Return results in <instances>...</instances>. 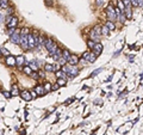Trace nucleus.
<instances>
[{
    "mask_svg": "<svg viewBox=\"0 0 143 135\" xmlns=\"http://www.w3.org/2000/svg\"><path fill=\"white\" fill-rule=\"evenodd\" d=\"M62 69L64 73H67V75H68V78H74V77H76L78 74H79V68L76 67V66H72V65H64V66H62Z\"/></svg>",
    "mask_w": 143,
    "mask_h": 135,
    "instance_id": "nucleus-1",
    "label": "nucleus"
},
{
    "mask_svg": "<svg viewBox=\"0 0 143 135\" xmlns=\"http://www.w3.org/2000/svg\"><path fill=\"white\" fill-rule=\"evenodd\" d=\"M100 36H101V25H95L91 30V38L95 42H98Z\"/></svg>",
    "mask_w": 143,
    "mask_h": 135,
    "instance_id": "nucleus-2",
    "label": "nucleus"
},
{
    "mask_svg": "<svg viewBox=\"0 0 143 135\" xmlns=\"http://www.w3.org/2000/svg\"><path fill=\"white\" fill-rule=\"evenodd\" d=\"M106 16H107V19L110 22H116L117 20V14H116V10L112 7L111 5H109L106 9Z\"/></svg>",
    "mask_w": 143,
    "mask_h": 135,
    "instance_id": "nucleus-3",
    "label": "nucleus"
},
{
    "mask_svg": "<svg viewBox=\"0 0 143 135\" xmlns=\"http://www.w3.org/2000/svg\"><path fill=\"white\" fill-rule=\"evenodd\" d=\"M18 23H19V20H18V18L16 17V16H7V20H6V24H7V28H17Z\"/></svg>",
    "mask_w": 143,
    "mask_h": 135,
    "instance_id": "nucleus-4",
    "label": "nucleus"
},
{
    "mask_svg": "<svg viewBox=\"0 0 143 135\" xmlns=\"http://www.w3.org/2000/svg\"><path fill=\"white\" fill-rule=\"evenodd\" d=\"M19 30L18 29H16V32H14L13 35H11L10 36V40H11V42L12 43H14V44H20V34H19Z\"/></svg>",
    "mask_w": 143,
    "mask_h": 135,
    "instance_id": "nucleus-5",
    "label": "nucleus"
},
{
    "mask_svg": "<svg viewBox=\"0 0 143 135\" xmlns=\"http://www.w3.org/2000/svg\"><path fill=\"white\" fill-rule=\"evenodd\" d=\"M29 36V35H27ZM26 35H20V45L24 50H27L30 47H29V38H27Z\"/></svg>",
    "mask_w": 143,
    "mask_h": 135,
    "instance_id": "nucleus-6",
    "label": "nucleus"
},
{
    "mask_svg": "<svg viewBox=\"0 0 143 135\" xmlns=\"http://www.w3.org/2000/svg\"><path fill=\"white\" fill-rule=\"evenodd\" d=\"M27 38H29V47H30L31 49L36 48V45H37V37L33 36L32 34H29Z\"/></svg>",
    "mask_w": 143,
    "mask_h": 135,
    "instance_id": "nucleus-7",
    "label": "nucleus"
},
{
    "mask_svg": "<svg viewBox=\"0 0 143 135\" xmlns=\"http://www.w3.org/2000/svg\"><path fill=\"white\" fill-rule=\"evenodd\" d=\"M103 48H104L103 44H101V43H99V42H97V43H95V45H94V48L92 49V51H93V53L97 55V56H99V55L103 53Z\"/></svg>",
    "mask_w": 143,
    "mask_h": 135,
    "instance_id": "nucleus-8",
    "label": "nucleus"
},
{
    "mask_svg": "<svg viewBox=\"0 0 143 135\" xmlns=\"http://www.w3.org/2000/svg\"><path fill=\"white\" fill-rule=\"evenodd\" d=\"M20 97H22L24 100H26V102H30L32 99V95H31V92H29V91H26V90H24V91H22L20 92Z\"/></svg>",
    "mask_w": 143,
    "mask_h": 135,
    "instance_id": "nucleus-9",
    "label": "nucleus"
},
{
    "mask_svg": "<svg viewBox=\"0 0 143 135\" xmlns=\"http://www.w3.org/2000/svg\"><path fill=\"white\" fill-rule=\"evenodd\" d=\"M56 44V43H55V41L53 40V38H47V40H45V42H44V47L45 48H47V50H48V51H49L50 49H51V48H53L54 45Z\"/></svg>",
    "mask_w": 143,
    "mask_h": 135,
    "instance_id": "nucleus-10",
    "label": "nucleus"
},
{
    "mask_svg": "<svg viewBox=\"0 0 143 135\" xmlns=\"http://www.w3.org/2000/svg\"><path fill=\"white\" fill-rule=\"evenodd\" d=\"M68 62H69V65H72V66H76L78 63L80 62V60H79V58H78L76 55H72L70 59L68 60Z\"/></svg>",
    "mask_w": 143,
    "mask_h": 135,
    "instance_id": "nucleus-11",
    "label": "nucleus"
},
{
    "mask_svg": "<svg viewBox=\"0 0 143 135\" xmlns=\"http://www.w3.org/2000/svg\"><path fill=\"white\" fill-rule=\"evenodd\" d=\"M35 91H36V93L38 96H43L44 93H47L44 90V86H42V85H37L35 86Z\"/></svg>",
    "mask_w": 143,
    "mask_h": 135,
    "instance_id": "nucleus-12",
    "label": "nucleus"
},
{
    "mask_svg": "<svg viewBox=\"0 0 143 135\" xmlns=\"http://www.w3.org/2000/svg\"><path fill=\"white\" fill-rule=\"evenodd\" d=\"M6 65L7 66H14V65H17V62H16V58H13V56H7L6 58Z\"/></svg>",
    "mask_w": 143,
    "mask_h": 135,
    "instance_id": "nucleus-13",
    "label": "nucleus"
},
{
    "mask_svg": "<svg viewBox=\"0 0 143 135\" xmlns=\"http://www.w3.org/2000/svg\"><path fill=\"white\" fill-rule=\"evenodd\" d=\"M124 14H125V17H126V19H131V17H132V11H131V6H128V7H125Z\"/></svg>",
    "mask_w": 143,
    "mask_h": 135,
    "instance_id": "nucleus-14",
    "label": "nucleus"
},
{
    "mask_svg": "<svg viewBox=\"0 0 143 135\" xmlns=\"http://www.w3.org/2000/svg\"><path fill=\"white\" fill-rule=\"evenodd\" d=\"M44 69H45V72H56V68H55V66H53V65H50V63H45V66H44Z\"/></svg>",
    "mask_w": 143,
    "mask_h": 135,
    "instance_id": "nucleus-15",
    "label": "nucleus"
},
{
    "mask_svg": "<svg viewBox=\"0 0 143 135\" xmlns=\"http://www.w3.org/2000/svg\"><path fill=\"white\" fill-rule=\"evenodd\" d=\"M24 61H25V58H24V56H22V55H19V56H17V58H16L17 66H19V67H22L23 65H24Z\"/></svg>",
    "mask_w": 143,
    "mask_h": 135,
    "instance_id": "nucleus-16",
    "label": "nucleus"
},
{
    "mask_svg": "<svg viewBox=\"0 0 143 135\" xmlns=\"http://www.w3.org/2000/svg\"><path fill=\"white\" fill-rule=\"evenodd\" d=\"M95 59H97V55H95V54H94V53H93V51H92V53H89L88 58L86 59V61H87V62L93 63L94 61H95Z\"/></svg>",
    "mask_w": 143,
    "mask_h": 135,
    "instance_id": "nucleus-17",
    "label": "nucleus"
},
{
    "mask_svg": "<svg viewBox=\"0 0 143 135\" xmlns=\"http://www.w3.org/2000/svg\"><path fill=\"white\" fill-rule=\"evenodd\" d=\"M27 66L31 68L33 72H37V71H38V66H37V62H36V61H31V62H29V63H27Z\"/></svg>",
    "mask_w": 143,
    "mask_h": 135,
    "instance_id": "nucleus-18",
    "label": "nucleus"
},
{
    "mask_svg": "<svg viewBox=\"0 0 143 135\" xmlns=\"http://www.w3.org/2000/svg\"><path fill=\"white\" fill-rule=\"evenodd\" d=\"M11 95H12V96L20 95V92H19V90H18V86L17 85H12V89H11Z\"/></svg>",
    "mask_w": 143,
    "mask_h": 135,
    "instance_id": "nucleus-19",
    "label": "nucleus"
},
{
    "mask_svg": "<svg viewBox=\"0 0 143 135\" xmlns=\"http://www.w3.org/2000/svg\"><path fill=\"white\" fill-rule=\"evenodd\" d=\"M101 35H104V36H109V35H110V29H109L106 25H103V26H101Z\"/></svg>",
    "mask_w": 143,
    "mask_h": 135,
    "instance_id": "nucleus-20",
    "label": "nucleus"
},
{
    "mask_svg": "<svg viewBox=\"0 0 143 135\" xmlns=\"http://www.w3.org/2000/svg\"><path fill=\"white\" fill-rule=\"evenodd\" d=\"M70 56H72V54L69 53V50H67V49L62 50V58L66 59V60H67V62H68V60L70 59Z\"/></svg>",
    "mask_w": 143,
    "mask_h": 135,
    "instance_id": "nucleus-21",
    "label": "nucleus"
},
{
    "mask_svg": "<svg viewBox=\"0 0 143 135\" xmlns=\"http://www.w3.org/2000/svg\"><path fill=\"white\" fill-rule=\"evenodd\" d=\"M105 25H106L109 29H110V31L111 30H115L116 29V25H115V22H110V20H107L106 23H105Z\"/></svg>",
    "mask_w": 143,
    "mask_h": 135,
    "instance_id": "nucleus-22",
    "label": "nucleus"
},
{
    "mask_svg": "<svg viewBox=\"0 0 143 135\" xmlns=\"http://www.w3.org/2000/svg\"><path fill=\"white\" fill-rule=\"evenodd\" d=\"M0 7L1 9H9V0H0Z\"/></svg>",
    "mask_w": 143,
    "mask_h": 135,
    "instance_id": "nucleus-23",
    "label": "nucleus"
},
{
    "mask_svg": "<svg viewBox=\"0 0 143 135\" xmlns=\"http://www.w3.org/2000/svg\"><path fill=\"white\" fill-rule=\"evenodd\" d=\"M117 7H119L121 9V11L124 13V11H125V5H124V3H123V0H118V3H117Z\"/></svg>",
    "mask_w": 143,
    "mask_h": 135,
    "instance_id": "nucleus-24",
    "label": "nucleus"
},
{
    "mask_svg": "<svg viewBox=\"0 0 143 135\" xmlns=\"http://www.w3.org/2000/svg\"><path fill=\"white\" fill-rule=\"evenodd\" d=\"M23 72L25 73V74H27V75H31L33 71H32V69H31L30 67H29V66H25V67L23 68Z\"/></svg>",
    "mask_w": 143,
    "mask_h": 135,
    "instance_id": "nucleus-25",
    "label": "nucleus"
},
{
    "mask_svg": "<svg viewBox=\"0 0 143 135\" xmlns=\"http://www.w3.org/2000/svg\"><path fill=\"white\" fill-rule=\"evenodd\" d=\"M57 84L60 86H64L67 84V79H64V78H57Z\"/></svg>",
    "mask_w": 143,
    "mask_h": 135,
    "instance_id": "nucleus-26",
    "label": "nucleus"
},
{
    "mask_svg": "<svg viewBox=\"0 0 143 135\" xmlns=\"http://www.w3.org/2000/svg\"><path fill=\"white\" fill-rule=\"evenodd\" d=\"M95 43H97V42H95V41H93L92 38L87 41V45H88V48H91V49H93V48H94Z\"/></svg>",
    "mask_w": 143,
    "mask_h": 135,
    "instance_id": "nucleus-27",
    "label": "nucleus"
},
{
    "mask_svg": "<svg viewBox=\"0 0 143 135\" xmlns=\"http://www.w3.org/2000/svg\"><path fill=\"white\" fill-rule=\"evenodd\" d=\"M117 19H119V22H121V23H125V20H126V17H125L124 13H122V14H119V16L117 17Z\"/></svg>",
    "mask_w": 143,
    "mask_h": 135,
    "instance_id": "nucleus-28",
    "label": "nucleus"
},
{
    "mask_svg": "<svg viewBox=\"0 0 143 135\" xmlns=\"http://www.w3.org/2000/svg\"><path fill=\"white\" fill-rule=\"evenodd\" d=\"M51 87H53V86L50 85L49 83H47V84L44 85V90H45V92H49V91H51V90H53Z\"/></svg>",
    "mask_w": 143,
    "mask_h": 135,
    "instance_id": "nucleus-29",
    "label": "nucleus"
},
{
    "mask_svg": "<svg viewBox=\"0 0 143 135\" xmlns=\"http://www.w3.org/2000/svg\"><path fill=\"white\" fill-rule=\"evenodd\" d=\"M101 71H103V68H98V69H95V71H94V72L92 73V74H91V78L95 77V75H97V74H99V73L101 72Z\"/></svg>",
    "mask_w": 143,
    "mask_h": 135,
    "instance_id": "nucleus-30",
    "label": "nucleus"
},
{
    "mask_svg": "<svg viewBox=\"0 0 143 135\" xmlns=\"http://www.w3.org/2000/svg\"><path fill=\"white\" fill-rule=\"evenodd\" d=\"M58 63H60L61 66H64V65L67 63V60H66V59H64V58H62V56H61V59L58 60Z\"/></svg>",
    "mask_w": 143,
    "mask_h": 135,
    "instance_id": "nucleus-31",
    "label": "nucleus"
},
{
    "mask_svg": "<svg viewBox=\"0 0 143 135\" xmlns=\"http://www.w3.org/2000/svg\"><path fill=\"white\" fill-rule=\"evenodd\" d=\"M6 10H7L6 12H7V14H9V16H12V13L14 12V9H13V7H9V9H6Z\"/></svg>",
    "mask_w": 143,
    "mask_h": 135,
    "instance_id": "nucleus-32",
    "label": "nucleus"
},
{
    "mask_svg": "<svg viewBox=\"0 0 143 135\" xmlns=\"http://www.w3.org/2000/svg\"><path fill=\"white\" fill-rule=\"evenodd\" d=\"M31 75L33 77V79H35V80H37V79H40V73H37V72H32Z\"/></svg>",
    "mask_w": 143,
    "mask_h": 135,
    "instance_id": "nucleus-33",
    "label": "nucleus"
},
{
    "mask_svg": "<svg viewBox=\"0 0 143 135\" xmlns=\"http://www.w3.org/2000/svg\"><path fill=\"white\" fill-rule=\"evenodd\" d=\"M30 32H29V29H22V31H20V35H29Z\"/></svg>",
    "mask_w": 143,
    "mask_h": 135,
    "instance_id": "nucleus-34",
    "label": "nucleus"
},
{
    "mask_svg": "<svg viewBox=\"0 0 143 135\" xmlns=\"http://www.w3.org/2000/svg\"><path fill=\"white\" fill-rule=\"evenodd\" d=\"M3 95L6 97V98H11V92H7V91H3Z\"/></svg>",
    "mask_w": 143,
    "mask_h": 135,
    "instance_id": "nucleus-35",
    "label": "nucleus"
},
{
    "mask_svg": "<svg viewBox=\"0 0 143 135\" xmlns=\"http://www.w3.org/2000/svg\"><path fill=\"white\" fill-rule=\"evenodd\" d=\"M123 3H124L125 7H128V6H131V0H123Z\"/></svg>",
    "mask_w": 143,
    "mask_h": 135,
    "instance_id": "nucleus-36",
    "label": "nucleus"
},
{
    "mask_svg": "<svg viewBox=\"0 0 143 135\" xmlns=\"http://www.w3.org/2000/svg\"><path fill=\"white\" fill-rule=\"evenodd\" d=\"M89 53H91V51H85V53H84V54H82V56H81V59H84V60H86V59L88 58Z\"/></svg>",
    "mask_w": 143,
    "mask_h": 135,
    "instance_id": "nucleus-37",
    "label": "nucleus"
},
{
    "mask_svg": "<svg viewBox=\"0 0 143 135\" xmlns=\"http://www.w3.org/2000/svg\"><path fill=\"white\" fill-rule=\"evenodd\" d=\"M1 51H3V54L6 55V56H10V51L7 49H1Z\"/></svg>",
    "mask_w": 143,
    "mask_h": 135,
    "instance_id": "nucleus-38",
    "label": "nucleus"
},
{
    "mask_svg": "<svg viewBox=\"0 0 143 135\" xmlns=\"http://www.w3.org/2000/svg\"><path fill=\"white\" fill-rule=\"evenodd\" d=\"M104 0H97V6H103Z\"/></svg>",
    "mask_w": 143,
    "mask_h": 135,
    "instance_id": "nucleus-39",
    "label": "nucleus"
},
{
    "mask_svg": "<svg viewBox=\"0 0 143 135\" xmlns=\"http://www.w3.org/2000/svg\"><path fill=\"white\" fill-rule=\"evenodd\" d=\"M58 87H60V85H58V84H54V85H53V87H51V89H53V90L55 91V90H57Z\"/></svg>",
    "mask_w": 143,
    "mask_h": 135,
    "instance_id": "nucleus-40",
    "label": "nucleus"
},
{
    "mask_svg": "<svg viewBox=\"0 0 143 135\" xmlns=\"http://www.w3.org/2000/svg\"><path fill=\"white\" fill-rule=\"evenodd\" d=\"M137 1H138V7L143 6V0H137Z\"/></svg>",
    "mask_w": 143,
    "mask_h": 135,
    "instance_id": "nucleus-41",
    "label": "nucleus"
},
{
    "mask_svg": "<svg viewBox=\"0 0 143 135\" xmlns=\"http://www.w3.org/2000/svg\"><path fill=\"white\" fill-rule=\"evenodd\" d=\"M125 95H126V91H124V92H123V93H121V97H122V98H123V97H124Z\"/></svg>",
    "mask_w": 143,
    "mask_h": 135,
    "instance_id": "nucleus-42",
    "label": "nucleus"
},
{
    "mask_svg": "<svg viewBox=\"0 0 143 135\" xmlns=\"http://www.w3.org/2000/svg\"><path fill=\"white\" fill-rule=\"evenodd\" d=\"M72 102H73V99H68L67 102H66V104H69V103H72Z\"/></svg>",
    "mask_w": 143,
    "mask_h": 135,
    "instance_id": "nucleus-43",
    "label": "nucleus"
},
{
    "mask_svg": "<svg viewBox=\"0 0 143 135\" xmlns=\"http://www.w3.org/2000/svg\"><path fill=\"white\" fill-rule=\"evenodd\" d=\"M0 22H3V16L0 14Z\"/></svg>",
    "mask_w": 143,
    "mask_h": 135,
    "instance_id": "nucleus-44",
    "label": "nucleus"
},
{
    "mask_svg": "<svg viewBox=\"0 0 143 135\" xmlns=\"http://www.w3.org/2000/svg\"><path fill=\"white\" fill-rule=\"evenodd\" d=\"M1 54H3V51H1V49H0V55H1Z\"/></svg>",
    "mask_w": 143,
    "mask_h": 135,
    "instance_id": "nucleus-45",
    "label": "nucleus"
}]
</instances>
